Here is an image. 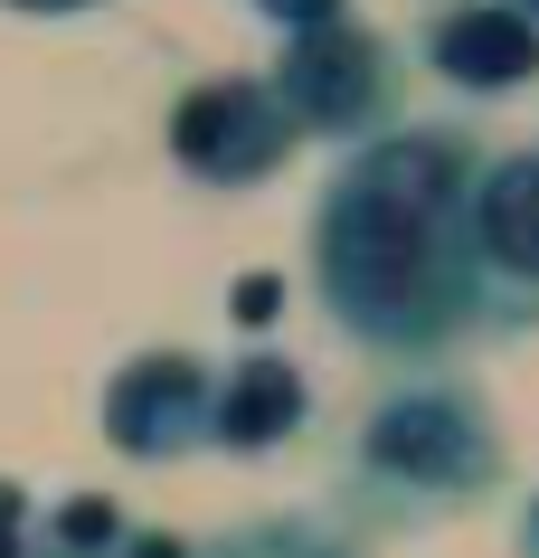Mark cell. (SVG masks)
<instances>
[{
	"instance_id": "6da1fadb",
	"label": "cell",
	"mask_w": 539,
	"mask_h": 558,
	"mask_svg": "<svg viewBox=\"0 0 539 558\" xmlns=\"http://www.w3.org/2000/svg\"><path fill=\"white\" fill-rule=\"evenodd\" d=\"M474 151L454 133H369L313 208V284L369 351H436L474 313L464 190Z\"/></svg>"
},
{
	"instance_id": "52a82bcc",
	"label": "cell",
	"mask_w": 539,
	"mask_h": 558,
	"mask_svg": "<svg viewBox=\"0 0 539 558\" xmlns=\"http://www.w3.org/2000/svg\"><path fill=\"white\" fill-rule=\"evenodd\" d=\"M426 66L454 95H511L539 76V29L502 0H454V10L426 20Z\"/></svg>"
},
{
	"instance_id": "5bb4252c",
	"label": "cell",
	"mask_w": 539,
	"mask_h": 558,
	"mask_svg": "<svg viewBox=\"0 0 539 558\" xmlns=\"http://www.w3.org/2000/svg\"><path fill=\"white\" fill-rule=\"evenodd\" d=\"M123 558H189L180 539H161V530H143V539H123Z\"/></svg>"
},
{
	"instance_id": "5b68a950",
	"label": "cell",
	"mask_w": 539,
	"mask_h": 558,
	"mask_svg": "<svg viewBox=\"0 0 539 558\" xmlns=\"http://www.w3.org/2000/svg\"><path fill=\"white\" fill-rule=\"evenodd\" d=\"M294 114L274 105L266 76H209V86H189L171 105V161L180 171L218 180V190H237V180H266L294 161Z\"/></svg>"
},
{
	"instance_id": "9a60e30c",
	"label": "cell",
	"mask_w": 539,
	"mask_h": 558,
	"mask_svg": "<svg viewBox=\"0 0 539 558\" xmlns=\"http://www.w3.org/2000/svg\"><path fill=\"white\" fill-rule=\"evenodd\" d=\"M0 10H29V20H66V10H95V0H0Z\"/></svg>"
},
{
	"instance_id": "2e32d148",
	"label": "cell",
	"mask_w": 539,
	"mask_h": 558,
	"mask_svg": "<svg viewBox=\"0 0 539 558\" xmlns=\"http://www.w3.org/2000/svg\"><path fill=\"white\" fill-rule=\"evenodd\" d=\"M520 558H539V493H530V511H520Z\"/></svg>"
},
{
	"instance_id": "4fadbf2b",
	"label": "cell",
	"mask_w": 539,
	"mask_h": 558,
	"mask_svg": "<svg viewBox=\"0 0 539 558\" xmlns=\"http://www.w3.org/2000/svg\"><path fill=\"white\" fill-rule=\"evenodd\" d=\"M0 558H29V501L0 483Z\"/></svg>"
},
{
	"instance_id": "9c48e42d",
	"label": "cell",
	"mask_w": 539,
	"mask_h": 558,
	"mask_svg": "<svg viewBox=\"0 0 539 558\" xmlns=\"http://www.w3.org/2000/svg\"><path fill=\"white\" fill-rule=\"evenodd\" d=\"M123 539V521H114V501H95V493H76L58 511V549H114Z\"/></svg>"
},
{
	"instance_id": "3957f363",
	"label": "cell",
	"mask_w": 539,
	"mask_h": 558,
	"mask_svg": "<svg viewBox=\"0 0 539 558\" xmlns=\"http://www.w3.org/2000/svg\"><path fill=\"white\" fill-rule=\"evenodd\" d=\"M274 105L294 114V133H379L389 123V86H397V66H389V38L379 29H359L351 10L341 20H322V29H294L284 38V58H274Z\"/></svg>"
},
{
	"instance_id": "e0dca14e",
	"label": "cell",
	"mask_w": 539,
	"mask_h": 558,
	"mask_svg": "<svg viewBox=\"0 0 539 558\" xmlns=\"http://www.w3.org/2000/svg\"><path fill=\"white\" fill-rule=\"evenodd\" d=\"M502 10H520V20H530V29H539V0H502Z\"/></svg>"
},
{
	"instance_id": "8992f818",
	"label": "cell",
	"mask_w": 539,
	"mask_h": 558,
	"mask_svg": "<svg viewBox=\"0 0 539 558\" xmlns=\"http://www.w3.org/2000/svg\"><path fill=\"white\" fill-rule=\"evenodd\" d=\"M209 388L218 369L199 351H133L105 379V436L133 464H171L189 445H209Z\"/></svg>"
},
{
	"instance_id": "ba28073f",
	"label": "cell",
	"mask_w": 539,
	"mask_h": 558,
	"mask_svg": "<svg viewBox=\"0 0 539 558\" xmlns=\"http://www.w3.org/2000/svg\"><path fill=\"white\" fill-rule=\"evenodd\" d=\"M303 416H313V388L284 351H237L209 388V445H228V454H274Z\"/></svg>"
},
{
	"instance_id": "277c9868",
	"label": "cell",
	"mask_w": 539,
	"mask_h": 558,
	"mask_svg": "<svg viewBox=\"0 0 539 558\" xmlns=\"http://www.w3.org/2000/svg\"><path fill=\"white\" fill-rule=\"evenodd\" d=\"M464 275L474 313L539 323V143L492 151L464 190Z\"/></svg>"
},
{
	"instance_id": "7a4b0ae2",
	"label": "cell",
	"mask_w": 539,
	"mask_h": 558,
	"mask_svg": "<svg viewBox=\"0 0 539 558\" xmlns=\"http://www.w3.org/2000/svg\"><path fill=\"white\" fill-rule=\"evenodd\" d=\"M492 473H502V436H492L482 398H464V388H389L359 426V483L389 501L445 511V501L482 493Z\"/></svg>"
},
{
	"instance_id": "30bf717a",
	"label": "cell",
	"mask_w": 539,
	"mask_h": 558,
	"mask_svg": "<svg viewBox=\"0 0 539 558\" xmlns=\"http://www.w3.org/2000/svg\"><path fill=\"white\" fill-rule=\"evenodd\" d=\"M218 558H341V549H322V539L294 530V521H274V530H256V539H237V549H218Z\"/></svg>"
},
{
	"instance_id": "7c38bea8",
	"label": "cell",
	"mask_w": 539,
	"mask_h": 558,
	"mask_svg": "<svg viewBox=\"0 0 539 558\" xmlns=\"http://www.w3.org/2000/svg\"><path fill=\"white\" fill-rule=\"evenodd\" d=\"M274 303H284V284H274V275H246L237 294H228V313H237V323L256 331V323H274Z\"/></svg>"
},
{
	"instance_id": "8fae6325",
	"label": "cell",
	"mask_w": 539,
	"mask_h": 558,
	"mask_svg": "<svg viewBox=\"0 0 539 558\" xmlns=\"http://www.w3.org/2000/svg\"><path fill=\"white\" fill-rule=\"evenodd\" d=\"M256 10H266L274 29L294 38V29H322V20H341V10H351V0H256Z\"/></svg>"
}]
</instances>
